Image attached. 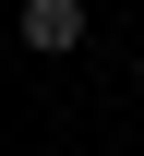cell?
I'll return each instance as SVG.
<instances>
[{"label":"cell","mask_w":144,"mask_h":156,"mask_svg":"<svg viewBox=\"0 0 144 156\" xmlns=\"http://www.w3.org/2000/svg\"><path fill=\"white\" fill-rule=\"evenodd\" d=\"M24 48H84V0H24Z\"/></svg>","instance_id":"obj_1"}]
</instances>
